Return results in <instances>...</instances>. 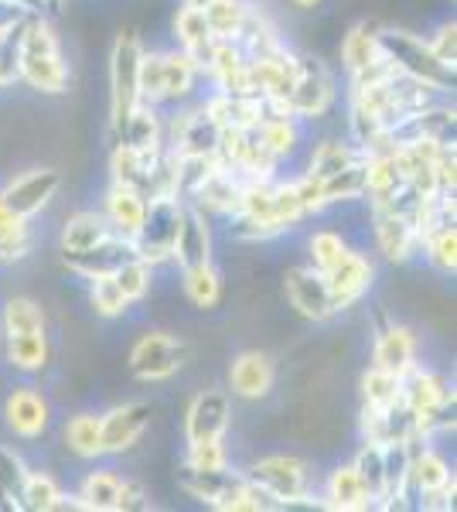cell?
I'll use <instances>...</instances> for the list:
<instances>
[{
  "label": "cell",
  "instance_id": "38",
  "mask_svg": "<svg viewBox=\"0 0 457 512\" xmlns=\"http://www.w3.org/2000/svg\"><path fill=\"white\" fill-rule=\"evenodd\" d=\"M324 192V205H352V202H365V158L348 164L345 171L321 181Z\"/></svg>",
  "mask_w": 457,
  "mask_h": 512
},
{
  "label": "cell",
  "instance_id": "34",
  "mask_svg": "<svg viewBox=\"0 0 457 512\" xmlns=\"http://www.w3.org/2000/svg\"><path fill=\"white\" fill-rule=\"evenodd\" d=\"M253 134L263 144V151H270L277 161H284L301 144V120L287 117V113H267Z\"/></svg>",
  "mask_w": 457,
  "mask_h": 512
},
{
  "label": "cell",
  "instance_id": "20",
  "mask_svg": "<svg viewBox=\"0 0 457 512\" xmlns=\"http://www.w3.org/2000/svg\"><path fill=\"white\" fill-rule=\"evenodd\" d=\"M372 366L393 376H406L417 366V338L406 325H382L372 342Z\"/></svg>",
  "mask_w": 457,
  "mask_h": 512
},
{
  "label": "cell",
  "instance_id": "27",
  "mask_svg": "<svg viewBox=\"0 0 457 512\" xmlns=\"http://www.w3.org/2000/svg\"><path fill=\"white\" fill-rule=\"evenodd\" d=\"M454 485V472L447 465V458L434 448H413L410 454V482H406V492L410 495H427V492H440Z\"/></svg>",
  "mask_w": 457,
  "mask_h": 512
},
{
  "label": "cell",
  "instance_id": "17",
  "mask_svg": "<svg viewBox=\"0 0 457 512\" xmlns=\"http://www.w3.org/2000/svg\"><path fill=\"white\" fill-rule=\"evenodd\" d=\"M273 383H277V366L267 352H239L236 359L229 362V393L236 400H267Z\"/></svg>",
  "mask_w": 457,
  "mask_h": 512
},
{
  "label": "cell",
  "instance_id": "21",
  "mask_svg": "<svg viewBox=\"0 0 457 512\" xmlns=\"http://www.w3.org/2000/svg\"><path fill=\"white\" fill-rule=\"evenodd\" d=\"M202 106L209 110V117L219 123L222 130H256L260 120L267 117V103L260 96H243V93H215L202 99Z\"/></svg>",
  "mask_w": 457,
  "mask_h": 512
},
{
  "label": "cell",
  "instance_id": "31",
  "mask_svg": "<svg viewBox=\"0 0 457 512\" xmlns=\"http://www.w3.org/2000/svg\"><path fill=\"white\" fill-rule=\"evenodd\" d=\"M4 359L18 373H41L52 359V345L45 332H24V335H4Z\"/></svg>",
  "mask_w": 457,
  "mask_h": 512
},
{
  "label": "cell",
  "instance_id": "47",
  "mask_svg": "<svg viewBox=\"0 0 457 512\" xmlns=\"http://www.w3.org/2000/svg\"><path fill=\"white\" fill-rule=\"evenodd\" d=\"M420 250H427V260L437 274L454 277V270H457V229L454 226H444V229H437V233H430L423 239Z\"/></svg>",
  "mask_w": 457,
  "mask_h": 512
},
{
  "label": "cell",
  "instance_id": "3",
  "mask_svg": "<svg viewBox=\"0 0 457 512\" xmlns=\"http://www.w3.org/2000/svg\"><path fill=\"white\" fill-rule=\"evenodd\" d=\"M202 79V65L181 48L171 52H147L140 59V103L151 106H181L195 93Z\"/></svg>",
  "mask_w": 457,
  "mask_h": 512
},
{
  "label": "cell",
  "instance_id": "10",
  "mask_svg": "<svg viewBox=\"0 0 457 512\" xmlns=\"http://www.w3.org/2000/svg\"><path fill=\"white\" fill-rule=\"evenodd\" d=\"M284 294L287 304L307 321H331L338 318V301L328 287V277L321 270H314L311 263H297V267H287L284 274Z\"/></svg>",
  "mask_w": 457,
  "mask_h": 512
},
{
  "label": "cell",
  "instance_id": "51",
  "mask_svg": "<svg viewBox=\"0 0 457 512\" xmlns=\"http://www.w3.org/2000/svg\"><path fill=\"white\" fill-rule=\"evenodd\" d=\"M38 7H41V14H58V11H65V0H38Z\"/></svg>",
  "mask_w": 457,
  "mask_h": 512
},
{
  "label": "cell",
  "instance_id": "42",
  "mask_svg": "<svg viewBox=\"0 0 457 512\" xmlns=\"http://www.w3.org/2000/svg\"><path fill=\"white\" fill-rule=\"evenodd\" d=\"M246 14H249V0H212L205 7V21H209L212 35L219 41H236L246 24Z\"/></svg>",
  "mask_w": 457,
  "mask_h": 512
},
{
  "label": "cell",
  "instance_id": "24",
  "mask_svg": "<svg viewBox=\"0 0 457 512\" xmlns=\"http://www.w3.org/2000/svg\"><path fill=\"white\" fill-rule=\"evenodd\" d=\"M144 212H147V195L144 192L127 188V185H110L103 216H106V222H110V229L116 236L134 239L140 222H144Z\"/></svg>",
  "mask_w": 457,
  "mask_h": 512
},
{
  "label": "cell",
  "instance_id": "19",
  "mask_svg": "<svg viewBox=\"0 0 457 512\" xmlns=\"http://www.w3.org/2000/svg\"><path fill=\"white\" fill-rule=\"evenodd\" d=\"M324 277H328V287L338 301V311H348L372 291V284H376V267H372V260L365 253L348 250L342 256V263H338L335 270H328Z\"/></svg>",
  "mask_w": 457,
  "mask_h": 512
},
{
  "label": "cell",
  "instance_id": "12",
  "mask_svg": "<svg viewBox=\"0 0 457 512\" xmlns=\"http://www.w3.org/2000/svg\"><path fill=\"white\" fill-rule=\"evenodd\" d=\"M369 226H372V239H376V250L386 256L389 263L403 267L413 256L420 253V233L417 222L393 212L382 202H369Z\"/></svg>",
  "mask_w": 457,
  "mask_h": 512
},
{
  "label": "cell",
  "instance_id": "4",
  "mask_svg": "<svg viewBox=\"0 0 457 512\" xmlns=\"http://www.w3.org/2000/svg\"><path fill=\"white\" fill-rule=\"evenodd\" d=\"M243 475L256 485L277 509L304 506L311 499V475L297 454H263L249 461Z\"/></svg>",
  "mask_w": 457,
  "mask_h": 512
},
{
  "label": "cell",
  "instance_id": "45",
  "mask_svg": "<svg viewBox=\"0 0 457 512\" xmlns=\"http://www.w3.org/2000/svg\"><path fill=\"white\" fill-rule=\"evenodd\" d=\"M355 472L362 475L365 489L372 492V502L379 506V495H382V472H386V444L376 441H362L359 454L352 458Z\"/></svg>",
  "mask_w": 457,
  "mask_h": 512
},
{
  "label": "cell",
  "instance_id": "36",
  "mask_svg": "<svg viewBox=\"0 0 457 512\" xmlns=\"http://www.w3.org/2000/svg\"><path fill=\"white\" fill-rule=\"evenodd\" d=\"M362 407L372 410H400L403 407V376L369 366L362 373Z\"/></svg>",
  "mask_w": 457,
  "mask_h": 512
},
{
  "label": "cell",
  "instance_id": "39",
  "mask_svg": "<svg viewBox=\"0 0 457 512\" xmlns=\"http://www.w3.org/2000/svg\"><path fill=\"white\" fill-rule=\"evenodd\" d=\"M0 325H4V335H24V332H45L48 328V315L45 308L35 301V297H11L4 304V315H0Z\"/></svg>",
  "mask_w": 457,
  "mask_h": 512
},
{
  "label": "cell",
  "instance_id": "25",
  "mask_svg": "<svg viewBox=\"0 0 457 512\" xmlns=\"http://www.w3.org/2000/svg\"><path fill=\"white\" fill-rule=\"evenodd\" d=\"M171 28H174V41H178L181 52H188L205 72V62H209L215 41H219L212 35L209 21H205V11H195V7H178V11H174Z\"/></svg>",
  "mask_w": 457,
  "mask_h": 512
},
{
  "label": "cell",
  "instance_id": "23",
  "mask_svg": "<svg viewBox=\"0 0 457 512\" xmlns=\"http://www.w3.org/2000/svg\"><path fill=\"white\" fill-rule=\"evenodd\" d=\"M239 192H243V178L232 168L215 164L202 185H198V192L191 195V205H198L205 216H232L239 205Z\"/></svg>",
  "mask_w": 457,
  "mask_h": 512
},
{
  "label": "cell",
  "instance_id": "22",
  "mask_svg": "<svg viewBox=\"0 0 457 512\" xmlns=\"http://www.w3.org/2000/svg\"><path fill=\"white\" fill-rule=\"evenodd\" d=\"M321 506L335 509V512H362V509H376V502H372V492L365 489L362 475L355 472V465L348 461V465H335L328 472Z\"/></svg>",
  "mask_w": 457,
  "mask_h": 512
},
{
  "label": "cell",
  "instance_id": "32",
  "mask_svg": "<svg viewBox=\"0 0 457 512\" xmlns=\"http://www.w3.org/2000/svg\"><path fill=\"white\" fill-rule=\"evenodd\" d=\"M62 441L69 454H76L82 461L103 458V417L93 414V410H82V414L65 420Z\"/></svg>",
  "mask_w": 457,
  "mask_h": 512
},
{
  "label": "cell",
  "instance_id": "7",
  "mask_svg": "<svg viewBox=\"0 0 457 512\" xmlns=\"http://www.w3.org/2000/svg\"><path fill=\"white\" fill-rule=\"evenodd\" d=\"M188 342L174 332H144L127 355V369L137 383H168L188 362Z\"/></svg>",
  "mask_w": 457,
  "mask_h": 512
},
{
  "label": "cell",
  "instance_id": "35",
  "mask_svg": "<svg viewBox=\"0 0 457 512\" xmlns=\"http://www.w3.org/2000/svg\"><path fill=\"white\" fill-rule=\"evenodd\" d=\"M181 291L191 301V308L212 311L222 301V274L215 270V263H202V267L181 270Z\"/></svg>",
  "mask_w": 457,
  "mask_h": 512
},
{
  "label": "cell",
  "instance_id": "26",
  "mask_svg": "<svg viewBox=\"0 0 457 512\" xmlns=\"http://www.w3.org/2000/svg\"><path fill=\"white\" fill-rule=\"evenodd\" d=\"M110 236H113V229H110V222H106L103 212L79 209L62 222L58 246H62V253H82V250H89V246L103 243V239H110Z\"/></svg>",
  "mask_w": 457,
  "mask_h": 512
},
{
  "label": "cell",
  "instance_id": "49",
  "mask_svg": "<svg viewBox=\"0 0 457 512\" xmlns=\"http://www.w3.org/2000/svg\"><path fill=\"white\" fill-rule=\"evenodd\" d=\"M427 41H430V48H434L437 59L444 62L447 69H454V62H457V24L454 21H444Z\"/></svg>",
  "mask_w": 457,
  "mask_h": 512
},
{
  "label": "cell",
  "instance_id": "50",
  "mask_svg": "<svg viewBox=\"0 0 457 512\" xmlns=\"http://www.w3.org/2000/svg\"><path fill=\"white\" fill-rule=\"evenodd\" d=\"M31 14H38V11H31V7L18 4V0H0V41L18 35L21 24L28 21Z\"/></svg>",
  "mask_w": 457,
  "mask_h": 512
},
{
  "label": "cell",
  "instance_id": "52",
  "mask_svg": "<svg viewBox=\"0 0 457 512\" xmlns=\"http://www.w3.org/2000/svg\"><path fill=\"white\" fill-rule=\"evenodd\" d=\"M290 7H297V11H314V7L321 4V0H287Z\"/></svg>",
  "mask_w": 457,
  "mask_h": 512
},
{
  "label": "cell",
  "instance_id": "1",
  "mask_svg": "<svg viewBox=\"0 0 457 512\" xmlns=\"http://www.w3.org/2000/svg\"><path fill=\"white\" fill-rule=\"evenodd\" d=\"M18 79L41 96H62L72 86V69L62 55V41L48 14H31L14 35Z\"/></svg>",
  "mask_w": 457,
  "mask_h": 512
},
{
  "label": "cell",
  "instance_id": "33",
  "mask_svg": "<svg viewBox=\"0 0 457 512\" xmlns=\"http://www.w3.org/2000/svg\"><path fill=\"white\" fill-rule=\"evenodd\" d=\"M362 158H365V151H362L359 144H352V140L328 137V140H321V144H314L311 158H307V175H314L318 181H324V178L338 175V171H345L348 164H355V161H362Z\"/></svg>",
  "mask_w": 457,
  "mask_h": 512
},
{
  "label": "cell",
  "instance_id": "8",
  "mask_svg": "<svg viewBox=\"0 0 457 512\" xmlns=\"http://www.w3.org/2000/svg\"><path fill=\"white\" fill-rule=\"evenodd\" d=\"M335 103V76L328 62L314 52H297V79L287 96V117L294 120H321Z\"/></svg>",
  "mask_w": 457,
  "mask_h": 512
},
{
  "label": "cell",
  "instance_id": "44",
  "mask_svg": "<svg viewBox=\"0 0 457 512\" xmlns=\"http://www.w3.org/2000/svg\"><path fill=\"white\" fill-rule=\"evenodd\" d=\"M154 270L151 263H144L140 256H134V260H127L120 270L113 274L116 280V287L123 291V297H127V304H140V301H147V294H151V287H154Z\"/></svg>",
  "mask_w": 457,
  "mask_h": 512
},
{
  "label": "cell",
  "instance_id": "48",
  "mask_svg": "<svg viewBox=\"0 0 457 512\" xmlns=\"http://www.w3.org/2000/svg\"><path fill=\"white\" fill-rule=\"evenodd\" d=\"M185 465L188 468H226L229 465L226 437H222V441H195V444H188Z\"/></svg>",
  "mask_w": 457,
  "mask_h": 512
},
{
  "label": "cell",
  "instance_id": "29",
  "mask_svg": "<svg viewBox=\"0 0 457 512\" xmlns=\"http://www.w3.org/2000/svg\"><path fill=\"white\" fill-rule=\"evenodd\" d=\"M120 489H123V478L113 468H93V472L82 478L76 492V506L89 512H120Z\"/></svg>",
  "mask_w": 457,
  "mask_h": 512
},
{
  "label": "cell",
  "instance_id": "6",
  "mask_svg": "<svg viewBox=\"0 0 457 512\" xmlns=\"http://www.w3.org/2000/svg\"><path fill=\"white\" fill-rule=\"evenodd\" d=\"M181 202L178 195H154L147 198V212L144 222H140L137 236L130 239L134 243V253L151 267H161V263H171L174 253V239H178V226H181Z\"/></svg>",
  "mask_w": 457,
  "mask_h": 512
},
{
  "label": "cell",
  "instance_id": "13",
  "mask_svg": "<svg viewBox=\"0 0 457 512\" xmlns=\"http://www.w3.org/2000/svg\"><path fill=\"white\" fill-rule=\"evenodd\" d=\"M232 427V393L219 386H205L191 396L185 410V441H222Z\"/></svg>",
  "mask_w": 457,
  "mask_h": 512
},
{
  "label": "cell",
  "instance_id": "30",
  "mask_svg": "<svg viewBox=\"0 0 457 512\" xmlns=\"http://www.w3.org/2000/svg\"><path fill=\"white\" fill-rule=\"evenodd\" d=\"M123 144L137 147V151H161L164 147V117H161V106L151 103H140L134 113L123 123V130L116 134Z\"/></svg>",
  "mask_w": 457,
  "mask_h": 512
},
{
  "label": "cell",
  "instance_id": "9",
  "mask_svg": "<svg viewBox=\"0 0 457 512\" xmlns=\"http://www.w3.org/2000/svg\"><path fill=\"white\" fill-rule=\"evenodd\" d=\"M62 185H65L62 171L52 168V164H38V168H28L24 175L11 178L0 188V209L14 212L21 219H35L55 202Z\"/></svg>",
  "mask_w": 457,
  "mask_h": 512
},
{
  "label": "cell",
  "instance_id": "40",
  "mask_svg": "<svg viewBox=\"0 0 457 512\" xmlns=\"http://www.w3.org/2000/svg\"><path fill=\"white\" fill-rule=\"evenodd\" d=\"M348 250H352V246H348L345 233H338V229H314V233L307 236V263H311L314 270H321V274L335 270Z\"/></svg>",
  "mask_w": 457,
  "mask_h": 512
},
{
  "label": "cell",
  "instance_id": "46",
  "mask_svg": "<svg viewBox=\"0 0 457 512\" xmlns=\"http://www.w3.org/2000/svg\"><path fill=\"white\" fill-rule=\"evenodd\" d=\"M89 308L96 311V318L113 321V318L127 315L130 304H127V297H123L120 287H116L113 277H96V280H89Z\"/></svg>",
  "mask_w": 457,
  "mask_h": 512
},
{
  "label": "cell",
  "instance_id": "41",
  "mask_svg": "<svg viewBox=\"0 0 457 512\" xmlns=\"http://www.w3.org/2000/svg\"><path fill=\"white\" fill-rule=\"evenodd\" d=\"M65 492L62 485L55 482V475L48 472H31L28 468V478L21 485V509L28 512H52L62 506Z\"/></svg>",
  "mask_w": 457,
  "mask_h": 512
},
{
  "label": "cell",
  "instance_id": "37",
  "mask_svg": "<svg viewBox=\"0 0 457 512\" xmlns=\"http://www.w3.org/2000/svg\"><path fill=\"white\" fill-rule=\"evenodd\" d=\"M35 250L31 219H21L14 212L0 209V263H21Z\"/></svg>",
  "mask_w": 457,
  "mask_h": 512
},
{
  "label": "cell",
  "instance_id": "14",
  "mask_svg": "<svg viewBox=\"0 0 457 512\" xmlns=\"http://www.w3.org/2000/svg\"><path fill=\"white\" fill-rule=\"evenodd\" d=\"M103 417V454H130L154 424V407L144 400L116 403Z\"/></svg>",
  "mask_w": 457,
  "mask_h": 512
},
{
  "label": "cell",
  "instance_id": "53",
  "mask_svg": "<svg viewBox=\"0 0 457 512\" xmlns=\"http://www.w3.org/2000/svg\"><path fill=\"white\" fill-rule=\"evenodd\" d=\"M212 0H181V7H195V11H205Z\"/></svg>",
  "mask_w": 457,
  "mask_h": 512
},
{
  "label": "cell",
  "instance_id": "18",
  "mask_svg": "<svg viewBox=\"0 0 457 512\" xmlns=\"http://www.w3.org/2000/svg\"><path fill=\"white\" fill-rule=\"evenodd\" d=\"M134 256H137L134 243L113 233L110 239H103V243L89 246L82 253H62V263L69 267V274H76L82 280H96V277H113Z\"/></svg>",
  "mask_w": 457,
  "mask_h": 512
},
{
  "label": "cell",
  "instance_id": "43",
  "mask_svg": "<svg viewBox=\"0 0 457 512\" xmlns=\"http://www.w3.org/2000/svg\"><path fill=\"white\" fill-rule=\"evenodd\" d=\"M28 478V465L14 448L0 444V509H21V485Z\"/></svg>",
  "mask_w": 457,
  "mask_h": 512
},
{
  "label": "cell",
  "instance_id": "5",
  "mask_svg": "<svg viewBox=\"0 0 457 512\" xmlns=\"http://www.w3.org/2000/svg\"><path fill=\"white\" fill-rule=\"evenodd\" d=\"M140 59H144V45H140L137 31H120L110 48V127L120 134L130 113L140 106Z\"/></svg>",
  "mask_w": 457,
  "mask_h": 512
},
{
  "label": "cell",
  "instance_id": "11",
  "mask_svg": "<svg viewBox=\"0 0 457 512\" xmlns=\"http://www.w3.org/2000/svg\"><path fill=\"white\" fill-rule=\"evenodd\" d=\"M219 137H222V127L209 117V110H205L202 103L185 106L181 117L171 120V127L164 123V147H168L171 154L215 158V151H219Z\"/></svg>",
  "mask_w": 457,
  "mask_h": 512
},
{
  "label": "cell",
  "instance_id": "28",
  "mask_svg": "<svg viewBox=\"0 0 457 512\" xmlns=\"http://www.w3.org/2000/svg\"><path fill=\"white\" fill-rule=\"evenodd\" d=\"M376 31H379L376 21H359L345 31L342 41H338V52H342V65H345L348 76H355V72L369 69L372 62L382 59Z\"/></svg>",
  "mask_w": 457,
  "mask_h": 512
},
{
  "label": "cell",
  "instance_id": "15",
  "mask_svg": "<svg viewBox=\"0 0 457 512\" xmlns=\"http://www.w3.org/2000/svg\"><path fill=\"white\" fill-rule=\"evenodd\" d=\"M4 424L11 427L21 441H38L52 427V403L35 386H14L4 396Z\"/></svg>",
  "mask_w": 457,
  "mask_h": 512
},
{
  "label": "cell",
  "instance_id": "2",
  "mask_svg": "<svg viewBox=\"0 0 457 512\" xmlns=\"http://www.w3.org/2000/svg\"><path fill=\"white\" fill-rule=\"evenodd\" d=\"M379 52L382 59L393 65L400 76L420 82L430 93H451L454 89V69H447L444 62L434 55L427 38L413 35L406 28H379Z\"/></svg>",
  "mask_w": 457,
  "mask_h": 512
},
{
  "label": "cell",
  "instance_id": "16",
  "mask_svg": "<svg viewBox=\"0 0 457 512\" xmlns=\"http://www.w3.org/2000/svg\"><path fill=\"white\" fill-rule=\"evenodd\" d=\"M212 253H215V243H212L209 216H205L198 205L185 202L171 263H178V270H191V267H202V263H212Z\"/></svg>",
  "mask_w": 457,
  "mask_h": 512
}]
</instances>
